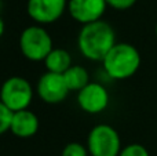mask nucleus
I'll list each match as a JSON object with an SVG mask.
<instances>
[{
	"mask_svg": "<svg viewBox=\"0 0 157 156\" xmlns=\"http://www.w3.org/2000/svg\"><path fill=\"white\" fill-rule=\"evenodd\" d=\"M116 44V33L109 22L99 19L83 25L77 36V47L80 54L90 61L102 62L108 53Z\"/></svg>",
	"mask_w": 157,
	"mask_h": 156,
	"instance_id": "1",
	"label": "nucleus"
},
{
	"mask_svg": "<svg viewBox=\"0 0 157 156\" xmlns=\"http://www.w3.org/2000/svg\"><path fill=\"white\" fill-rule=\"evenodd\" d=\"M109 77L125 80L136 73L141 66V54L130 43H116L102 61Z\"/></svg>",
	"mask_w": 157,
	"mask_h": 156,
	"instance_id": "2",
	"label": "nucleus"
},
{
	"mask_svg": "<svg viewBox=\"0 0 157 156\" xmlns=\"http://www.w3.org/2000/svg\"><path fill=\"white\" fill-rule=\"evenodd\" d=\"M19 50L26 60L40 62L54 50L52 37L41 25H30L19 36Z\"/></svg>",
	"mask_w": 157,
	"mask_h": 156,
	"instance_id": "3",
	"label": "nucleus"
},
{
	"mask_svg": "<svg viewBox=\"0 0 157 156\" xmlns=\"http://www.w3.org/2000/svg\"><path fill=\"white\" fill-rule=\"evenodd\" d=\"M33 99V87L25 77H8L0 88V101L13 112L29 109Z\"/></svg>",
	"mask_w": 157,
	"mask_h": 156,
	"instance_id": "4",
	"label": "nucleus"
},
{
	"mask_svg": "<svg viewBox=\"0 0 157 156\" xmlns=\"http://www.w3.org/2000/svg\"><path fill=\"white\" fill-rule=\"evenodd\" d=\"M87 149L91 156H119L123 149L119 133L109 124H97L88 134Z\"/></svg>",
	"mask_w": 157,
	"mask_h": 156,
	"instance_id": "5",
	"label": "nucleus"
},
{
	"mask_svg": "<svg viewBox=\"0 0 157 156\" xmlns=\"http://www.w3.org/2000/svg\"><path fill=\"white\" fill-rule=\"evenodd\" d=\"M36 93L40 99L46 104H59L65 101L68 94L71 93L63 79V75L46 72L40 76L36 86Z\"/></svg>",
	"mask_w": 157,
	"mask_h": 156,
	"instance_id": "6",
	"label": "nucleus"
},
{
	"mask_svg": "<svg viewBox=\"0 0 157 156\" xmlns=\"http://www.w3.org/2000/svg\"><path fill=\"white\" fill-rule=\"evenodd\" d=\"M68 8V0H28V15L37 25L54 24Z\"/></svg>",
	"mask_w": 157,
	"mask_h": 156,
	"instance_id": "7",
	"label": "nucleus"
},
{
	"mask_svg": "<svg viewBox=\"0 0 157 156\" xmlns=\"http://www.w3.org/2000/svg\"><path fill=\"white\" fill-rule=\"evenodd\" d=\"M77 104L81 111L97 115L108 108L109 93L101 83L90 82L77 93Z\"/></svg>",
	"mask_w": 157,
	"mask_h": 156,
	"instance_id": "8",
	"label": "nucleus"
},
{
	"mask_svg": "<svg viewBox=\"0 0 157 156\" xmlns=\"http://www.w3.org/2000/svg\"><path fill=\"white\" fill-rule=\"evenodd\" d=\"M106 7V0H68V13L81 25L102 19Z\"/></svg>",
	"mask_w": 157,
	"mask_h": 156,
	"instance_id": "9",
	"label": "nucleus"
},
{
	"mask_svg": "<svg viewBox=\"0 0 157 156\" xmlns=\"http://www.w3.org/2000/svg\"><path fill=\"white\" fill-rule=\"evenodd\" d=\"M39 130V118L35 112L29 109H24L19 112H14L11 120L10 131L15 137L19 138H30Z\"/></svg>",
	"mask_w": 157,
	"mask_h": 156,
	"instance_id": "10",
	"label": "nucleus"
},
{
	"mask_svg": "<svg viewBox=\"0 0 157 156\" xmlns=\"http://www.w3.org/2000/svg\"><path fill=\"white\" fill-rule=\"evenodd\" d=\"M47 72H52V73H59L63 75L73 64H72V55L69 51L63 49H54L47 58L44 60Z\"/></svg>",
	"mask_w": 157,
	"mask_h": 156,
	"instance_id": "11",
	"label": "nucleus"
},
{
	"mask_svg": "<svg viewBox=\"0 0 157 156\" xmlns=\"http://www.w3.org/2000/svg\"><path fill=\"white\" fill-rule=\"evenodd\" d=\"M63 79L66 82L69 91H80L90 83V75L84 66L72 65L68 71L63 73Z\"/></svg>",
	"mask_w": 157,
	"mask_h": 156,
	"instance_id": "12",
	"label": "nucleus"
},
{
	"mask_svg": "<svg viewBox=\"0 0 157 156\" xmlns=\"http://www.w3.org/2000/svg\"><path fill=\"white\" fill-rule=\"evenodd\" d=\"M14 112L10 111L2 101H0V135L7 133L11 127V120H13Z\"/></svg>",
	"mask_w": 157,
	"mask_h": 156,
	"instance_id": "13",
	"label": "nucleus"
},
{
	"mask_svg": "<svg viewBox=\"0 0 157 156\" xmlns=\"http://www.w3.org/2000/svg\"><path fill=\"white\" fill-rule=\"evenodd\" d=\"M88 149L80 142H69L63 146L61 156H88Z\"/></svg>",
	"mask_w": 157,
	"mask_h": 156,
	"instance_id": "14",
	"label": "nucleus"
},
{
	"mask_svg": "<svg viewBox=\"0 0 157 156\" xmlns=\"http://www.w3.org/2000/svg\"><path fill=\"white\" fill-rule=\"evenodd\" d=\"M119 156H149V152L141 144H130L121 149Z\"/></svg>",
	"mask_w": 157,
	"mask_h": 156,
	"instance_id": "15",
	"label": "nucleus"
},
{
	"mask_svg": "<svg viewBox=\"0 0 157 156\" xmlns=\"http://www.w3.org/2000/svg\"><path fill=\"white\" fill-rule=\"evenodd\" d=\"M109 7L114 8V10H128L136 3V0H106Z\"/></svg>",
	"mask_w": 157,
	"mask_h": 156,
	"instance_id": "16",
	"label": "nucleus"
},
{
	"mask_svg": "<svg viewBox=\"0 0 157 156\" xmlns=\"http://www.w3.org/2000/svg\"><path fill=\"white\" fill-rule=\"evenodd\" d=\"M4 29H6V25H4V21H3L2 15H0V37L3 36V33H4Z\"/></svg>",
	"mask_w": 157,
	"mask_h": 156,
	"instance_id": "17",
	"label": "nucleus"
},
{
	"mask_svg": "<svg viewBox=\"0 0 157 156\" xmlns=\"http://www.w3.org/2000/svg\"><path fill=\"white\" fill-rule=\"evenodd\" d=\"M156 36H157V24H156Z\"/></svg>",
	"mask_w": 157,
	"mask_h": 156,
	"instance_id": "18",
	"label": "nucleus"
}]
</instances>
